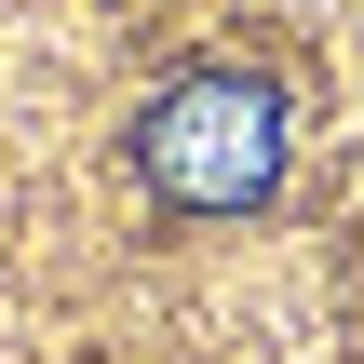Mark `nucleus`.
Listing matches in <instances>:
<instances>
[{
	"instance_id": "1",
	"label": "nucleus",
	"mask_w": 364,
	"mask_h": 364,
	"mask_svg": "<svg viewBox=\"0 0 364 364\" xmlns=\"http://www.w3.org/2000/svg\"><path fill=\"white\" fill-rule=\"evenodd\" d=\"M284 81L270 68H176L149 108H135V176L176 203V216H243L284 189Z\"/></svg>"
}]
</instances>
